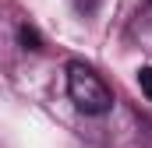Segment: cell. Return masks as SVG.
<instances>
[{"label":"cell","instance_id":"3","mask_svg":"<svg viewBox=\"0 0 152 148\" xmlns=\"http://www.w3.org/2000/svg\"><path fill=\"white\" fill-rule=\"evenodd\" d=\"M138 85H142V92L152 99V67H142L138 71Z\"/></svg>","mask_w":152,"mask_h":148},{"label":"cell","instance_id":"1","mask_svg":"<svg viewBox=\"0 0 152 148\" xmlns=\"http://www.w3.org/2000/svg\"><path fill=\"white\" fill-rule=\"evenodd\" d=\"M67 95H71V102L85 116H103V113L113 110L110 85L92 71L88 64H81V60H71L67 64Z\"/></svg>","mask_w":152,"mask_h":148},{"label":"cell","instance_id":"2","mask_svg":"<svg viewBox=\"0 0 152 148\" xmlns=\"http://www.w3.org/2000/svg\"><path fill=\"white\" fill-rule=\"evenodd\" d=\"M18 42H21L25 49H42L39 32H36V28H28V25H21V28H18Z\"/></svg>","mask_w":152,"mask_h":148}]
</instances>
